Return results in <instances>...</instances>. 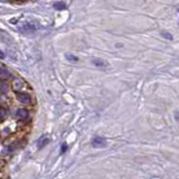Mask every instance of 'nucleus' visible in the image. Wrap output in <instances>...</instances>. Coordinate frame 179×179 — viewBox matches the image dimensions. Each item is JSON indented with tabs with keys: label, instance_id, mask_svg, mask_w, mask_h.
I'll return each mask as SVG.
<instances>
[{
	"label": "nucleus",
	"instance_id": "1a4fd4ad",
	"mask_svg": "<svg viewBox=\"0 0 179 179\" xmlns=\"http://www.w3.org/2000/svg\"><path fill=\"white\" fill-rule=\"evenodd\" d=\"M161 35H162L163 37H166V38H168V39H172V35L169 33H167V32H162L161 33Z\"/></svg>",
	"mask_w": 179,
	"mask_h": 179
},
{
	"label": "nucleus",
	"instance_id": "f03ea898",
	"mask_svg": "<svg viewBox=\"0 0 179 179\" xmlns=\"http://www.w3.org/2000/svg\"><path fill=\"white\" fill-rule=\"evenodd\" d=\"M105 146H106V140L103 139V137L97 136L96 139L92 140V146H95V148H103Z\"/></svg>",
	"mask_w": 179,
	"mask_h": 179
},
{
	"label": "nucleus",
	"instance_id": "f257e3e1",
	"mask_svg": "<svg viewBox=\"0 0 179 179\" xmlns=\"http://www.w3.org/2000/svg\"><path fill=\"white\" fill-rule=\"evenodd\" d=\"M0 41H1L3 43H5V44H7V45H14L15 44L14 38L10 36V34H9L8 32L1 29V28H0Z\"/></svg>",
	"mask_w": 179,
	"mask_h": 179
},
{
	"label": "nucleus",
	"instance_id": "7ed1b4c3",
	"mask_svg": "<svg viewBox=\"0 0 179 179\" xmlns=\"http://www.w3.org/2000/svg\"><path fill=\"white\" fill-rule=\"evenodd\" d=\"M17 98H18V100L23 101V103H29L31 101V96L28 95V94H17Z\"/></svg>",
	"mask_w": 179,
	"mask_h": 179
},
{
	"label": "nucleus",
	"instance_id": "9d476101",
	"mask_svg": "<svg viewBox=\"0 0 179 179\" xmlns=\"http://www.w3.org/2000/svg\"><path fill=\"white\" fill-rule=\"evenodd\" d=\"M3 7H0V13L1 14H9V13H11L10 10H7V9H3Z\"/></svg>",
	"mask_w": 179,
	"mask_h": 179
},
{
	"label": "nucleus",
	"instance_id": "0eeeda50",
	"mask_svg": "<svg viewBox=\"0 0 179 179\" xmlns=\"http://www.w3.org/2000/svg\"><path fill=\"white\" fill-rule=\"evenodd\" d=\"M53 7L58 10H61V9H64L65 8V5L63 3H55L53 5Z\"/></svg>",
	"mask_w": 179,
	"mask_h": 179
},
{
	"label": "nucleus",
	"instance_id": "39448f33",
	"mask_svg": "<svg viewBox=\"0 0 179 179\" xmlns=\"http://www.w3.org/2000/svg\"><path fill=\"white\" fill-rule=\"evenodd\" d=\"M92 63L96 65V67H107V63L106 61H104L101 59H92Z\"/></svg>",
	"mask_w": 179,
	"mask_h": 179
},
{
	"label": "nucleus",
	"instance_id": "9b49d317",
	"mask_svg": "<svg viewBox=\"0 0 179 179\" xmlns=\"http://www.w3.org/2000/svg\"><path fill=\"white\" fill-rule=\"evenodd\" d=\"M65 149H67V144H63V146H62V151L64 152V151H65Z\"/></svg>",
	"mask_w": 179,
	"mask_h": 179
},
{
	"label": "nucleus",
	"instance_id": "423d86ee",
	"mask_svg": "<svg viewBox=\"0 0 179 179\" xmlns=\"http://www.w3.org/2000/svg\"><path fill=\"white\" fill-rule=\"evenodd\" d=\"M49 137L46 136H43L42 139H39L38 142H37V146H38V148H43V146H45L46 144L49 143Z\"/></svg>",
	"mask_w": 179,
	"mask_h": 179
},
{
	"label": "nucleus",
	"instance_id": "20e7f679",
	"mask_svg": "<svg viewBox=\"0 0 179 179\" xmlns=\"http://www.w3.org/2000/svg\"><path fill=\"white\" fill-rule=\"evenodd\" d=\"M17 117L20 118V120H24V118H27L28 117V112L26 109H18L16 113Z\"/></svg>",
	"mask_w": 179,
	"mask_h": 179
},
{
	"label": "nucleus",
	"instance_id": "6e6552de",
	"mask_svg": "<svg viewBox=\"0 0 179 179\" xmlns=\"http://www.w3.org/2000/svg\"><path fill=\"white\" fill-rule=\"evenodd\" d=\"M65 58H67L68 60H70V61H78V58H77V56L71 55V54H67Z\"/></svg>",
	"mask_w": 179,
	"mask_h": 179
}]
</instances>
